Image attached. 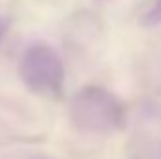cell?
<instances>
[{
  "instance_id": "cell-6",
  "label": "cell",
  "mask_w": 161,
  "mask_h": 159,
  "mask_svg": "<svg viewBox=\"0 0 161 159\" xmlns=\"http://www.w3.org/2000/svg\"><path fill=\"white\" fill-rule=\"evenodd\" d=\"M32 159H45V157H32Z\"/></svg>"
},
{
  "instance_id": "cell-3",
  "label": "cell",
  "mask_w": 161,
  "mask_h": 159,
  "mask_svg": "<svg viewBox=\"0 0 161 159\" xmlns=\"http://www.w3.org/2000/svg\"><path fill=\"white\" fill-rule=\"evenodd\" d=\"M127 159H161V139L150 133L135 135L127 144Z\"/></svg>"
},
{
  "instance_id": "cell-4",
  "label": "cell",
  "mask_w": 161,
  "mask_h": 159,
  "mask_svg": "<svg viewBox=\"0 0 161 159\" xmlns=\"http://www.w3.org/2000/svg\"><path fill=\"white\" fill-rule=\"evenodd\" d=\"M139 23L144 28L161 26V0H146L139 11Z\"/></svg>"
},
{
  "instance_id": "cell-1",
  "label": "cell",
  "mask_w": 161,
  "mask_h": 159,
  "mask_svg": "<svg viewBox=\"0 0 161 159\" xmlns=\"http://www.w3.org/2000/svg\"><path fill=\"white\" fill-rule=\"evenodd\" d=\"M69 120L86 135H113L125 125V107L109 90L84 86L69 101Z\"/></svg>"
},
{
  "instance_id": "cell-5",
  "label": "cell",
  "mask_w": 161,
  "mask_h": 159,
  "mask_svg": "<svg viewBox=\"0 0 161 159\" xmlns=\"http://www.w3.org/2000/svg\"><path fill=\"white\" fill-rule=\"evenodd\" d=\"M8 30H9V17L0 15V45H2V41L6 40Z\"/></svg>"
},
{
  "instance_id": "cell-2",
  "label": "cell",
  "mask_w": 161,
  "mask_h": 159,
  "mask_svg": "<svg viewBox=\"0 0 161 159\" xmlns=\"http://www.w3.org/2000/svg\"><path fill=\"white\" fill-rule=\"evenodd\" d=\"M19 75L30 92L38 96H58L64 86L66 68L60 52L51 43L34 41L21 54Z\"/></svg>"
}]
</instances>
